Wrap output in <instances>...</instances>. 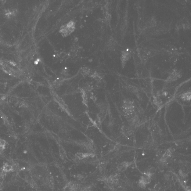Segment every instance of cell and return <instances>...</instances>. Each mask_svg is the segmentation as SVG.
Segmentation results:
<instances>
[{
    "label": "cell",
    "instance_id": "obj_1",
    "mask_svg": "<svg viewBox=\"0 0 191 191\" xmlns=\"http://www.w3.org/2000/svg\"><path fill=\"white\" fill-rule=\"evenodd\" d=\"M122 111L124 113L135 111L134 103L128 99L124 100L122 103Z\"/></svg>",
    "mask_w": 191,
    "mask_h": 191
},
{
    "label": "cell",
    "instance_id": "obj_2",
    "mask_svg": "<svg viewBox=\"0 0 191 191\" xmlns=\"http://www.w3.org/2000/svg\"><path fill=\"white\" fill-rule=\"evenodd\" d=\"M181 74L177 71H174L168 77L166 81L168 82L175 81L181 77Z\"/></svg>",
    "mask_w": 191,
    "mask_h": 191
},
{
    "label": "cell",
    "instance_id": "obj_3",
    "mask_svg": "<svg viewBox=\"0 0 191 191\" xmlns=\"http://www.w3.org/2000/svg\"><path fill=\"white\" fill-rule=\"evenodd\" d=\"M172 151L171 148H169L166 151L165 153L163 154V157L160 159V161L162 163H165L168 160V159L171 157L172 155Z\"/></svg>",
    "mask_w": 191,
    "mask_h": 191
},
{
    "label": "cell",
    "instance_id": "obj_4",
    "mask_svg": "<svg viewBox=\"0 0 191 191\" xmlns=\"http://www.w3.org/2000/svg\"><path fill=\"white\" fill-rule=\"evenodd\" d=\"M131 127L127 126L125 125L122 127V133L123 135L128 137L130 136L133 133Z\"/></svg>",
    "mask_w": 191,
    "mask_h": 191
},
{
    "label": "cell",
    "instance_id": "obj_5",
    "mask_svg": "<svg viewBox=\"0 0 191 191\" xmlns=\"http://www.w3.org/2000/svg\"><path fill=\"white\" fill-rule=\"evenodd\" d=\"M130 56L129 53L127 52H124L122 54V66H124L127 62L130 59Z\"/></svg>",
    "mask_w": 191,
    "mask_h": 191
},
{
    "label": "cell",
    "instance_id": "obj_6",
    "mask_svg": "<svg viewBox=\"0 0 191 191\" xmlns=\"http://www.w3.org/2000/svg\"><path fill=\"white\" fill-rule=\"evenodd\" d=\"M14 170L13 167L8 163H5L2 167L3 172L5 173H8L12 172Z\"/></svg>",
    "mask_w": 191,
    "mask_h": 191
},
{
    "label": "cell",
    "instance_id": "obj_7",
    "mask_svg": "<svg viewBox=\"0 0 191 191\" xmlns=\"http://www.w3.org/2000/svg\"><path fill=\"white\" fill-rule=\"evenodd\" d=\"M180 96L181 99L183 101H189L191 99V92H184Z\"/></svg>",
    "mask_w": 191,
    "mask_h": 191
},
{
    "label": "cell",
    "instance_id": "obj_8",
    "mask_svg": "<svg viewBox=\"0 0 191 191\" xmlns=\"http://www.w3.org/2000/svg\"><path fill=\"white\" fill-rule=\"evenodd\" d=\"M130 163H128V162H123V163L119 165V170L121 171H125L126 169H127V168L130 166Z\"/></svg>",
    "mask_w": 191,
    "mask_h": 191
},
{
    "label": "cell",
    "instance_id": "obj_9",
    "mask_svg": "<svg viewBox=\"0 0 191 191\" xmlns=\"http://www.w3.org/2000/svg\"><path fill=\"white\" fill-rule=\"evenodd\" d=\"M6 146V142L3 139H0V149H5Z\"/></svg>",
    "mask_w": 191,
    "mask_h": 191
},
{
    "label": "cell",
    "instance_id": "obj_10",
    "mask_svg": "<svg viewBox=\"0 0 191 191\" xmlns=\"http://www.w3.org/2000/svg\"><path fill=\"white\" fill-rule=\"evenodd\" d=\"M154 103H156V105L158 106L159 105H160V104H161V99H160V98L158 97V96H157L154 98Z\"/></svg>",
    "mask_w": 191,
    "mask_h": 191
}]
</instances>
